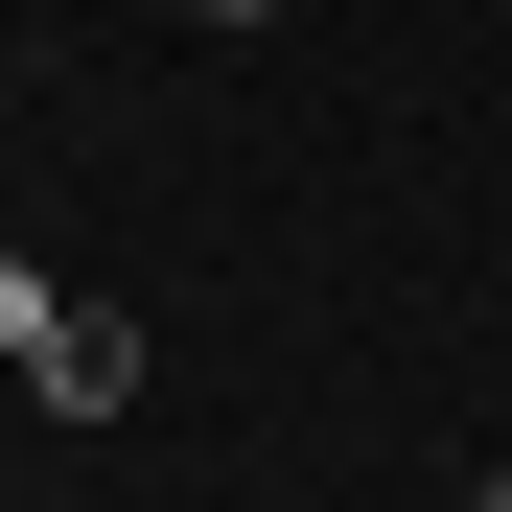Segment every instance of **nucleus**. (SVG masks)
<instances>
[{
	"label": "nucleus",
	"mask_w": 512,
	"mask_h": 512,
	"mask_svg": "<svg viewBox=\"0 0 512 512\" xmlns=\"http://www.w3.org/2000/svg\"><path fill=\"white\" fill-rule=\"evenodd\" d=\"M70 326H94V303H70V280H47V256H0V350H24V373H47V350H70Z\"/></svg>",
	"instance_id": "obj_1"
},
{
	"label": "nucleus",
	"mask_w": 512,
	"mask_h": 512,
	"mask_svg": "<svg viewBox=\"0 0 512 512\" xmlns=\"http://www.w3.org/2000/svg\"><path fill=\"white\" fill-rule=\"evenodd\" d=\"M163 24H210V47H256V24H280V0H163Z\"/></svg>",
	"instance_id": "obj_2"
},
{
	"label": "nucleus",
	"mask_w": 512,
	"mask_h": 512,
	"mask_svg": "<svg viewBox=\"0 0 512 512\" xmlns=\"http://www.w3.org/2000/svg\"><path fill=\"white\" fill-rule=\"evenodd\" d=\"M466 512H512V466H489V489H466Z\"/></svg>",
	"instance_id": "obj_3"
}]
</instances>
